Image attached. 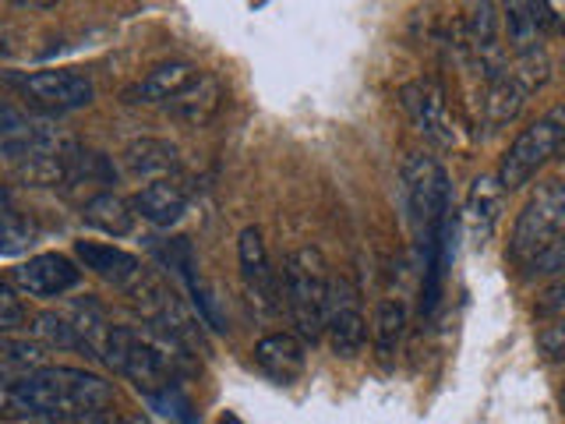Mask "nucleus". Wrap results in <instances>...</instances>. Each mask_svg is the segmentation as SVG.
<instances>
[{"mask_svg":"<svg viewBox=\"0 0 565 424\" xmlns=\"http://www.w3.org/2000/svg\"><path fill=\"white\" fill-rule=\"evenodd\" d=\"M99 353L117 375L131 379L135 389L149 403L156 396L170 393V389H177L170 343L159 340L156 332H138L131 326H110L103 336V343H99Z\"/></svg>","mask_w":565,"mask_h":424,"instance_id":"f03ea898","label":"nucleus"},{"mask_svg":"<svg viewBox=\"0 0 565 424\" xmlns=\"http://www.w3.org/2000/svg\"><path fill=\"white\" fill-rule=\"evenodd\" d=\"M237 258H241V276L252 305L262 311H279V294H282V279L276 276L269 252H265L262 230L258 226H244L237 237Z\"/></svg>","mask_w":565,"mask_h":424,"instance_id":"9d476101","label":"nucleus"},{"mask_svg":"<svg viewBox=\"0 0 565 424\" xmlns=\"http://www.w3.org/2000/svg\"><path fill=\"white\" fill-rule=\"evenodd\" d=\"M223 99H226L223 82L216 75H209V71H199V78L167 103V114L177 124H188V128H205L220 114Z\"/></svg>","mask_w":565,"mask_h":424,"instance_id":"4468645a","label":"nucleus"},{"mask_svg":"<svg viewBox=\"0 0 565 424\" xmlns=\"http://www.w3.org/2000/svg\"><path fill=\"white\" fill-rule=\"evenodd\" d=\"M78 424H149L146 417H124V414H117V411H96V414H88V417H82Z\"/></svg>","mask_w":565,"mask_h":424,"instance_id":"c756f323","label":"nucleus"},{"mask_svg":"<svg viewBox=\"0 0 565 424\" xmlns=\"http://www.w3.org/2000/svg\"><path fill=\"white\" fill-rule=\"evenodd\" d=\"M530 273H565V237H558L541 258L530 262Z\"/></svg>","mask_w":565,"mask_h":424,"instance_id":"cd10ccee","label":"nucleus"},{"mask_svg":"<svg viewBox=\"0 0 565 424\" xmlns=\"http://www.w3.org/2000/svg\"><path fill=\"white\" fill-rule=\"evenodd\" d=\"M326 336H329V350L343 361H353L367 343V322H364V315H361L358 300H353V290L347 287V283H332Z\"/></svg>","mask_w":565,"mask_h":424,"instance_id":"f8f14e48","label":"nucleus"},{"mask_svg":"<svg viewBox=\"0 0 565 424\" xmlns=\"http://www.w3.org/2000/svg\"><path fill=\"white\" fill-rule=\"evenodd\" d=\"M135 212L152 226H173L188 212V188L181 181H152L135 194Z\"/></svg>","mask_w":565,"mask_h":424,"instance_id":"a211bd4d","label":"nucleus"},{"mask_svg":"<svg viewBox=\"0 0 565 424\" xmlns=\"http://www.w3.org/2000/svg\"><path fill=\"white\" fill-rule=\"evenodd\" d=\"M502 11H505L509 43L516 50V57L530 50H541V32L547 29L544 4H505Z\"/></svg>","mask_w":565,"mask_h":424,"instance_id":"412c9836","label":"nucleus"},{"mask_svg":"<svg viewBox=\"0 0 565 424\" xmlns=\"http://www.w3.org/2000/svg\"><path fill=\"white\" fill-rule=\"evenodd\" d=\"M8 279L29 297H61L78 287L82 269L67 255L46 252V255H32L22 265H14Z\"/></svg>","mask_w":565,"mask_h":424,"instance_id":"9b49d317","label":"nucleus"},{"mask_svg":"<svg viewBox=\"0 0 565 424\" xmlns=\"http://www.w3.org/2000/svg\"><path fill=\"white\" fill-rule=\"evenodd\" d=\"M282 300H287L290 318L305 340L326 336L329 305H332V279L326 255L318 247H297L282 265Z\"/></svg>","mask_w":565,"mask_h":424,"instance_id":"7ed1b4c3","label":"nucleus"},{"mask_svg":"<svg viewBox=\"0 0 565 424\" xmlns=\"http://www.w3.org/2000/svg\"><path fill=\"white\" fill-rule=\"evenodd\" d=\"M135 216H138L135 205L124 202L114 191H99L82 205L85 226L99 230V234H106V237H128L135 230Z\"/></svg>","mask_w":565,"mask_h":424,"instance_id":"6ab92c4d","label":"nucleus"},{"mask_svg":"<svg viewBox=\"0 0 565 424\" xmlns=\"http://www.w3.org/2000/svg\"><path fill=\"white\" fill-rule=\"evenodd\" d=\"M124 163H128L135 177H149L152 184V181H167V173H173L181 159H177V146H170L163 138H138L124 152Z\"/></svg>","mask_w":565,"mask_h":424,"instance_id":"aec40b11","label":"nucleus"},{"mask_svg":"<svg viewBox=\"0 0 565 424\" xmlns=\"http://www.w3.org/2000/svg\"><path fill=\"white\" fill-rule=\"evenodd\" d=\"M502 199H505V188L499 177L484 173L470 184L463 220H467V234H470L473 247H484L491 241L494 226L502 220Z\"/></svg>","mask_w":565,"mask_h":424,"instance_id":"2eb2a0df","label":"nucleus"},{"mask_svg":"<svg viewBox=\"0 0 565 424\" xmlns=\"http://www.w3.org/2000/svg\"><path fill=\"white\" fill-rule=\"evenodd\" d=\"M0 364H4V385L11 382H22L35 371L50 368L46 364V347L43 343H32V340H4V353H0Z\"/></svg>","mask_w":565,"mask_h":424,"instance_id":"4be33fe9","label":"nucleus"},{"mask_svg":"<svg viewBox=\"0 0 565 424\" xmlns=\"http://www.w3.org/2000/svg\"><path fill=\"white\" fill-rule=\"evenodd\" d=\"M558 237H565V181H544L512 230V258L530 265Z\"/></svg>","mask_w":565,"mask_h":424,"instance_id":"0eeeda50","label":"nucleus"},{"mask_svg":"<svg viewBox=\"0 0 565 424\" xmlns=\"http://www.w3.org/2000/svg\"><path fill=\"white\" fill-rule=\"evenodd\" d=\"M220 424H241V421H237V417H234V414H226V417H223V421H220Z\"/></svg>","mask_w":565,"mask_h":424,"instance_id":"2f4dec72","label":"nucleus"},{"mask_svg":"<svg viewBox=\"0 0 565 424\" xmlns=\"http://www.w3.org/2000/svg\"><path fill=\"white\" fill-rule=\"evenodd\" d=\"M32 332H35V340H40L43 347H53V350H85V353H96V347L85 340L75 322H67V318L53 315V311L35 315Z\"/></svg>","mask_w":565,"mask_h":424,"instance_id":"5701e85b","label":"nucleus"},{"mask_svg":"<svg viewBox=\"0 0 565 424\" xmlns=\"http://www.w3.org/2000/svg\"><path fill=\"white\" fill-rule=\"evenodd\" d=\"M537 315H541V318H555V315L565 318V273H558V279L541 294V300H537Z\"/></svg>","mask_w":565,"mask_h":424,"instance_id":"bb28decb","label":"nucleus"},{"mask_svg":"<svg viewBox=\"0 0 565 424\" xmlns=\"http://www.w3.org/2000/svg\"><path fill=\"white\" fill-rule=\"evenodd\" d=\"M403 199L406 212H411L414 234L424 258L435 252L438 230L449 220V173L438 163L435 156L411 152V159L403 163Z\"/></svg>","mask_w":565,"mask_h":424,"instance_id":"20e7f679","label":"nucleus"},{"mask_svg":"<svg viewBox=\"0 0 565 424\" xmlns=\"http://www.w3.org/2000/svg\"><path fill=\"white\" fill-rule=\"evenodd\" d=\"M406 332V305L399 297H382L375 305V347L382 358H393Z\"/></svg>","mask_w":565,"mask_h":424,"instance_id":"b1692460","label":"nucleus"},{"mask_svg":"<svg viewBox=\"0 0 565 424\" xmlns=\"http://www.w3.org/2000/svg\"><path fill=\"white\" fill-rule=\"evenodd\" d=\"M35 237V226L29 223V216H22L14 205H11V194H4V244H0V252L4 258H14L18 252H25Z\"/></svg>","mask_w":565,"mask_h":424,"instance_id":"393cba45","label":"nucleus"},{"mask_svg":"<svg viewBox=\"0 0 565 424\" xmlns=\"http://www.w3.org/2000/svg\"><path fill=\"white\" fill-rule=\"evenodd\" d=\"M562 400H565V389H562Z\"/></svg>","mask_w":565,"mask_h":424,"instance_id":"473e14b6","label":"nucleus"},{"mask_svg":"<svg viewBox=\"0 0 565 424\" xmlns=\"http://www.w3.org/2000/svg\"><path fill=\"white\" fill-rule=\"evenodd\" d=\"M544 18H547V29L565 32V0H547V4H544Z\"/></svg>","mask_w":565,"mask_h":424,"instance_id":"7c9ffc66","label":"nucleus"},{"mask_svg":"<svg viewBox=\"0 0 565 424\" xmlns=\"http://www.w3.org/2000/svg\"><path fill=\"white\" fill-rule=\"evenodd\" d=\"M114 403V385L82 368H43L35 375L4 385V414L18 421L88 417Z\"/></svg>","mask_w":565,"mask_h":424,"instance_id":"f257e3e1","label":"nucleus"},{"mask_svg":"<svg viewBox=\"0 0 565 424\" xmlns=\"http://www.w3.org/2000/svg\"><path fill=\"white\" fill-rule=\"evenodd\" d=\"M255 364L279 385H290L294 379H300V371L308 364V350L305 343L290 332H273L262 336L255 343Z\"/></svg>","mask_w":565,"mask_h":424,"instance_id":"dca6fc26","label":"nucleus"},{"mask_svg":"<svg viewBox=\"0 0 565 424\" xmlns=\"http://www.w3.org/2000/svg\"><path fill=\"white\" fill-rule=\"evenodd\" d=\"M199 78V67L188 61H167L156 64L141 82H135L128 93H124V103H170L177 93Z\"/></svg>","mask_w":565,"mask_h":424,"instance_id":"f3484780","label":"nucleus"},{"mask_svg":"<svg viewBox=\"0 0 565 424\" xmlns=\"http://www.w3.org/2000/svg\"><path fill=\"white\" fill-rule=\"evenodd\" d=\"M565 146V106H552L530 128L516 135L499 167V181L505 191H516L537 177V170Z\"/></svg>","mask_w":565,"mask_h":424,"instance_id":"39448f33","label":"nucleus"},{"mask_svg":"<svg viewBox=\"0 0 565 424\" xmlns=\"http://www.w3.org/2000/svg\"><path fill=\"white\" fill-rule=\"evenodd\" d=\"M8 82L22 88V96L40 106V110L50 114H71V110H82V106L93 103L96 88L85 75L71 67H53V71H32V75H11L8 71Z\"/></svg>","mask_w":565,"mask_h":424,"instance_id":"6e6552de","label":"nucleus"},{"mask_svg":"<svg viewBox=\"0 0 565 424\" xmlns=\"http://www.w3.org/2000/svg\"><path fill=\"white\" fill-rule=\"evenodd\" d=\"M22 322H25V305H22V297H18L14 283L4 279V283H0V329L14 332Z\"/></svg>","mask_w":565,"mask_h":424,"instance_id":"a878e982","label":"nucleus"},{"mask_svg":"<svg viewBox=\"0 0 565 424\" xmlns=\"http://www.w3.org/2000/svg\"><path fill=\"white\" fill-rule=\"evenodd\" d=\"M537 343H541V350L547 353V358H555V361H565V318H562L558 326L544 329Z\"/></svg>","mask_w":565,"mask_h":424,"instance_id":"c85d7f7f","label":"nucleus"},{"mask_svg":"<svg viewBox=\"0 0 565 424\" xmlns=\"http://www.w3.org/2000/svg\"><path fill=\"white\" fill-rule=\"evenodd\" d=\"M399 99H403V110L411 114V120L417 124V131L435 141L441 149H456L459 141V128L449 114V103L441 85L431 78H417V82H406L399 88Z\"/></svg>","mask_w":565,"mask_h":424,"instance_id":"1a4fd4ad","label":"nucleus"},{"mask_svg":"<svg viewBox=\"0 0 565 424\" xmlns=\"http://www.w3.org/2000/svg\"><path fill=\"white\" fill-rule=\"evenodd\" d=\"M75 255L88 273L106 279L120 294H131L138 283L146 279V265H141L131 252H124V247L99 244V241H78Z\"/></svg>","mask_w":565,"mask_h":424,"instance_id":"ddd939ff","label":"nucleus"},{"mask_svg":"<svg viewBox=\"0 0 565 424\" xmlns=\"http://www.w3.org/2000/svg\"><path fill=\"white\" fill-rule=\"evenodd\" d=\"M547 53L544 50H530L520 53L516 61L505 64L499 75L488 78V93H484V120L491 131L505 128L509 120H516L520 110L526 106V96L547 82Z\"/></svg>","mask_w":565,"mask_h":424,"instance_id":"423d86ee","label":"nucleus"}]
</instances>
